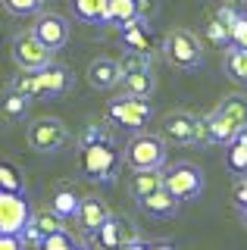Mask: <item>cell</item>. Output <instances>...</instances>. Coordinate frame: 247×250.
I'll return each mask as SVG.
<instances>
[{
    "mask_svg": "<svg viewBox=\"0 0 247 250\" xmlns=\"http://www.w3.org/2000/svg\"><path fill=\"white\" fill-rule=\"evenodd\" d=\"M79 163H82L84 178H91L97 185H110L122 163V153L106 135V138L91 141V144H79Z\"/></svg>",
    "mask_w": 247,
    "mask_h": 250,
    "instance_id": "1",
    "label": "cell"
},
{
    "mask_svg": "<svg viewBox=\"0 0 247 250\" xmlns=\"http://www.w3.org/2000/svg\"><path fill=\"white\" fill-rule=\"evenodd\" d=\"M106 119L119 128L128 131H144V125H150L153 119V106L150 97H138V94H122V97L110 100L106 106Z\"/></svg>",
    "mask_w": 247,
    "mask_h": 250,
    "instance_id": "2",
    "label": "cell"
},
{
    "mask_svg": "<svg viewBox=\"0 0 247 250\" xmlns=\"http://www.w3.org/2000/svg\"><path fill=\"white\" fill-rule=\"evenodd\" d=\"M166 141L160 135H147V131H138L128 138L122 160L132 169H163L166 166Z\"/></svg>",
    "mask_w": 247,
    "mask_h": 250,
    "instance_id": "3",
    "label": "cell"
},
{
    "mask_svg": "<svg viewBox=\"0 0 247 250\" xmlns=\"http://www.w3.org/2000/svg\"><path fill=\"white\" fill-rule=\"evenodd\" d=\"M163 50H166V60L179 69H200L204 66V44L194 31L188 28H172L163 41Z\"/></svg>",
    "mask_w": 247,
    "mask_h": 250,
    "instance_id": "4",
    "label": "cell"
},
{
    "mask_svg": "<svg viewBox=\"0 0 247 250\" xmlns=\"http://www.w3.org/2000/svg\"><path fill=\"white\" fill-rule=\"evenodd\" d=\"M163 185L185 203V200H197L200 194H204L206 175H204V169H200L197 163L182 160V163H175V166L163 169Z\"/></svg>",
    "mask_w": 247,
    "mask_h": 250,
    "instance_id": "5",
    "label": "cell"
},
{
    "mask_svg": "<svg viewBox=\"0 0 247 250\" xmlns=\"http://www.w3.org/2000/svg\"><path fill=\"white\" fill-rule=\"evenodd\" d=\"M25 141L35 153H57L72 141L66 122L63 119H53V116H44V119H35L25 131Z\"/></svg>",
    "mask_w": 247,
    "mask_h": 250,
    "instance_id": "6",
    "label": "cell"
},
{
    "mask_svg": "<svg viewBox=\"0 0 247 250\" xmlns=\"http://www.w3.org/2000/svg\"><path fill=\"white\" fill-rule=\"evenodd\" d=\"M13 62H16L22 72H38L47 62H53V50L35 31H22V35L13 38Z\"/></svg>",
    "mask_w": 247,
    "mask_h": 250,
    "instance_id": "7",
    "label": "cell"
},
{
    "mask_svg": "<svg viewBox=\"0 0 247 250\" xmlns=\"http://www.w3.org/2000/svg\"><path fill=\"white\" fill-rule=\"evenodd\" d=\"M91 238H94L103 250H119V247H125V244H132V241H138V238H141V231H138V225H132V219L110 213V219H106V222L100 225V229L91 234Z\"/></svg>",
    "mask_w": 247,
    "mask_h": 250,
    "instance_id": "8",
    "label": "cell"
},
{
    "mask_svg": "<svg viewBox=\"0 0 247 250\" xmlns=\"http://www.w3.org/2000/svg\"><path fill=\"white\" fill-rule=\"evenodd\" d=\"M32 219V207H28L25 194L16 191H0V231L19 234Z\"/></svg>",
    "mask_w": 247,
    "mask_h": 250,
    "instance_id": "9",
    "label": "cell"
},
{
    "mask_svg": "<svg viewBox=\"0 0 247 250\" xmlns=\"http://www.w3.org/2000/svg\"><path fill=\"white\" fill-rule=\"evenodd\" d=\"M32 82H35V97H57V94H66L72 88V72L66 66H57V62H47L44 69L32 72Z\"/></svg>",
    "mask_w": 247,
    "mask_h": 250,
    "instance_id": "10",
    "label": "cell"
},
{
    "mask_svg": "<svg viewBox=\"0 0 247 250\" xmlns=\"http://www.w3.org/2000/svg\"><path fill=\"white\" fill-rule=\"evenodd\" d=\"M32 31L50 47V50H60V47H66V41H69V22H66V16H60V13H41L38 22L32 25Z\"/></svg>",
    "mask_w": 247,
    "mask_h": 250,
    "instance_id": "11",
    "label": "cell"
},
{
    "mask_svg": "<svg viewBox=\"0 0 247 250\" xmlns=\"http://www.w3.org/2000/svg\"><path fill=\"white\" fill-rule=\"evenodd\" d=\"M194 125H197V116L175 109V113H166L163 125H160V138L172 141V144H194Z\"/></svg>",
    "mask_w": 247,
    "mask_h": 250,
    "instance_id": "12",
    "label": "cell"
},
{
    "mask_svg": "<svg viewBox=\"0 0 247 250\" xmlns=\"http://www.w3.org/2000/svg\"><path fill=\"white\" fill-rule=\"evenodd\" d=\"M138 207H141V213H144V216H150V219H172L175 213H179L182 200L163 185V188H157V191H150L147 197L138 200Z\"/></svg>",
    "mask_w": 247,
    "mask_h": 250,
    "instance_id": "13",
    "label": "cell"
},
{
    "mask_svg": "<svg viewBox=\"0 0 247 250\" xmlns=\"http://www.w3.org/2000/svg\"><path fill=\"white\" fill-rule=\"evenodd\" d=\"M110 219V207H106L103 200L97 197V194H82L79 200V213H75V222L82 225V231L94 234L100 225Z\"/></svg>",
    "mask_w": 247,
    "mask_h": 250,
    "instance_id": "14",
    "label": "cell"
},
{
    "mask_svg": "<svg viewBox=\"0 0 247 250\" xmlns=\"http://www.w3.org/2000/svg\"><path fill=\"white\" fill-rule=\"evenodd\" d=\"M119 41L138 53H153V47H157V38H153L147 19H132L125 25H119Z\"/></svg>",
    "mask_w": 247,
    "mask_h": 250,
    "instance_id": "15",
    "label": "cell"
},
{
    "mask_svg": "<svg viewBox=\"0 0 247 250\" xmlns=\"http://www.w3.org/2000/svg\"><path fill=\"white\" fill-rule=\"evenodd\" d=\"M119 78H122V69H119V62L110 60V57H97V60H91V66H88V82L94 84V88L100 91H110L119 84Z\"/></svg>",
    "mask_w": 247,
    "mask_h": 250,
    "instance_id": "16",
    "label": "cell"
},
{
    "mask_svg": "<svg viewBox=\"0 0 247 250\" xmlns=\"http://www.w3.org/2000/svg\"><path fill=\"white\" fill-rule=\"evenodd\" d=\"M213 113H219L222 119H228L238 131L247 128V94H226V97L216 104Z\"/></svg>",
    "mask_w": 247,
    "mask_h": 250,
    "instance_id": "17",
    "label": "cell"
},
{
    "mask_svg": "<svg viewBox=\"0 0 247 250\" xmlns=\"http://www.w3.org/2000/svg\"><path fill=\"white\" fill-rule=\"evenodd\" d=\"M226 166L231 175H247V128H241L226 144Z\"/></svg>",
    "mask_w": 247,
    "mask_h": 250,
    "instance_id": "18",
    "label": "cell"
},
{
    "mask_svg": "<svg viewBox=\"0 0 247 250\" xmlns=\"http://www.w3.org/2000/svg\"><path fill=\"white\" fill-rule=\"evenodd\" d=\"M122 94H138V97H150L153 88H157V82H153V72L150 69H141V72H125L119 78V84H116Z\"/></svg>",
    "mask_w": 247,
    "mask_h": 250,
    "instance_id": "19",
    "label": "cell"
},
{
    "mask_svg": "<svg viewBox=\"0 0 247 250\" xmlns=\"http://www.w3.org/2000/svg\"><path fill=\"white\" fill-rule=\"evenodd\" d=\"M163 169H166V166H163ZM163 169H135L132 185H128L132 197H135V200H141V197H147L150 191L163 188Z\"/></svg>",
    "mask_w": 247,
    "mask_h": 250,
    "instance_id": "20",
    "label": "cell"
},
{
    "mask_svg": "<svg viewBox=\"0 0 247 250\" xmlns=\"http://www.w3.org/2000/svg\"><path fill=\"white\" fill-rule=\"evenodd\" d=\"M226 75L231 78L235 84H241V88H247V47H235L228 44L226 47Z\"/></svg>",
    "mask_w": 247,
    "mask_h": 250,
    "instance_id": "21",
    "label": "cell"
},
{
    "mask_svg": "<svg viewBox=\"0 0 247 250\" xmlns=\"http://www.w3.org/2000/svg\"><path fill=\"white\" fill-rule=\"evenodd\" d=\"M79 200H82V194L75 191L72 185H60L57 191H53V197H50V207L57 209L63 219H75V213H79Z\"/></svg>",
    "mask_w": 247,
    "mask_h": 250,
    "instance_id": "22",
    "label": "cell"
},
{
    "mask_svg": "<svg viewBox=\"0 0 247 250\" xmlns=\"http://www.w3.org/2000/svg\"><path fill=\"white\" fill-rule=\"evenodd\" d=\"M132 19H138V0H106L103 25H113L116 22V28H119V25H125V22H132Z\"/></svg>",
    "mask_w": 247,
    "mask_h": 250,
    "instance_id": "23",
    "label": "cell"
},
{
    "mask_svg": "<svg viewBox=\"0 0 247 250\" xmlns=\"http://www.w3.org/2000/svg\"><path fill=\"white\" fill-rule=\"evenodd\" d=\"M75 19L88 22V25H103L106 19V0H72Z\"/></svg>",
    "mask_w": 247,
    "mask_h": 250,
    "instance_id": "24",
    "label": "cell"
},
{
    "mask_svg": "<svg viewBox=\"0 0 247 250\" xmlns=\"http://www.w3.org/2000/svg\"><path fill=\"white\" fill-rule=\"evenodd\" d=\"M28 222H32L35 229L44 234V238L53 234V231H63L66 229V219L60 216L53 207H47V209H32V219H28Z\"/></svg>",
    "mask_w": 247,
    "mask_h": 250,
    "instance_id": "25",
    "label": "cell"
},
{
    "mask_svg": "<svg viewBox=\"0 0 247 250\" xmlns=\"http://www.w3.org/2000/svg\"><path fill=\"white\" fill-rule=\"evenodd\" d=\"M28 113V97L19 91H6L3 100H0V116L3 119H22Z\"/></svg>",
    "mask_w": 247,
    "mask_h": 250,
    "instance_id": "26",
    "label": "cell"
},
{
    "mask_svg": "<svg viewBox=\"0 0 247 250\" xmlns=\"http://www.w3.org/2000/svg\"><path fill=\"white\" fill-rule=\"evenodd\" d=\"M0 191H16V194H25V178H22L19 166L0 160Z\"/></svg>",
    "mask_w": 247,
    "mask_h": 250,
    "instance_id": "27",
    "label": "cell"
},
{
    "mask_svg": "<svg viewBox=\"0 0 247 250\" xmlns=\"http://www.w3.org/2000/svg\"><path fill=\"white\" fill-rule=\"evenodd\" d=\"M79 244H82V241H75L72 234L63 229V231L47 234V238L41 241V250H79Z\"/></svg>",
    "mask_w": 247,
    "mask_h": 250,
    "instance_id": "28",
    "label": "cell"
},
{
    "mask_svg": "<svg viewBox=\"0 0 247 250\" xmlns=\"http://www.w3.org/2000/svg\"><path fill=\"white\" fill-rule=\"evenodd\" d=\"M206 38H210L213 44H219V47H228L231 44V35H228V25L226 22L219 19V16H210V19H206Z\"/></svg>",
    "mask_w": 247,
    "mask_h": 250,
    "instance_id": "29",
    "label": "cell"
},
{
    "mask_svg": "<svg viewBox=\"0 0 247 250\" xmlns=\"http://www.w3.org/2000/svg\"><path fill=\"white\" fill-rule=\"evenodd\" d=\"M3 10L10 16H38L44 6V0H0Z\"/></svg>",
    "mask_w": 247,
    "mask_h": 250,
    "instance_id": "30",
    "label": "cell"
},
{
    "mask_svg": "<svg viewBox=\"0 0 247 250\" xmlns=\"http://www.w3.org/2000/svg\"><path fill=\"white\" fill-rule=\"evenodd\" d=\"M228 35L235 47H247V10H238L235 19L228 22Z\"/></svg>",
    "mask_w": 247,
    "mask_h": 250,
    "instance_id": "31",
    "label": "cell"
},
{
    "mask_svg": "<svg viewBox=\"0 0 247 250\" xmlns=\"http://www.w3.org/2000/svg\"><path fill=\"white\" fill-rule=\"evenodd\" d=\"M0 250H25V241H22V234L0 231Z\"/></svg>",
    "mask_w": 247,
    "mask_h": 250,
    "instance_id": "32",
    "label": "cell"
},
{
    "mask_svg": "<svg viewBox=\"0 0 247 250\" xmlns=\"http://www.w3.org/2000/svg\"><path fill=\"white\" fill-rule=\"evenodd\" d=\"M235 207H247V175H235Z\"/></svg>",
    "mask_w": 247,
    "mask_h": 250,
    "instance_id": "33",
    "label": "cell"
},
{
    "mask_svg": "<svg viewBox=\"0 0 247 250\" xmlns=\"http://www.w3.org/2000/svg\"><path fill=\"white\" fill-rule=\"evenodd\" d=\"M160 10V3L157 0H138V19H153V13Z\"/></svg>",
    "mask_w": 247,
    "mask_h": 250,
    "instance_id": "34",
    "label": "cell"
},
{
    "mask_svg": "<svg viewBox=\"0 0 247 250\" xmlns=\"http://www.w3.org/2000/svg\"><path fill=\"white\" fill-rule=\"evenodd\" d=\"M147 247H150V241L138 238V241H132V244H125V247H119V250H147Z\"/></svg>",
    "mask_w": 247,
    "mask_h": 250,
    "instance_id": "35",
    "label": "cell"
},
{
    "mask_svg": "<svg viewBox=\"0 0 247 250\" xmlns=\"http://www.w3.org/2000/svg\"><path fill=\"white\" fill-rule=\"evenodd\" d=\"M147 250H175L172 244H166V241H150V247Z\"/></svg>",
    "mask_w": 247,
    "mask_h": 250,
    "instance_id": "36",
    "label": "cell"
},
{
    "mask_svg": "<svg viewBox=\"0 0 247 250\" xmlns=\"http://www.w3.org/2000/svg\"><path fill=\"white\" fill-rule=\"evenodd\" d=\"M238 213H241V222L247 225V207H241V209H238Z\"/></svg>",
    "mask_w": 247,
    "mask_h": 250,
    "instance_id": "37",
    "label": "cell"
},
{
    "mask_svg": "<svg viewBox=\"0 0 247 250\" xmlns=\"http://www.w3.org/2000/svg\"><path fill=\"white\" fill-rule=\"evenodd\" d=\"M79 250H94V247H91V244H79Z\"/></svg>",
    "mask_w": 247,
    "mask_h": 250,
    "instance_id": "38",
    "label": "cell"
}]
</instances>
